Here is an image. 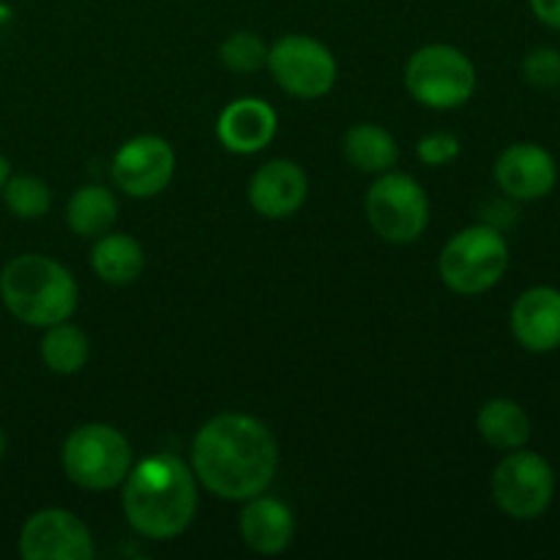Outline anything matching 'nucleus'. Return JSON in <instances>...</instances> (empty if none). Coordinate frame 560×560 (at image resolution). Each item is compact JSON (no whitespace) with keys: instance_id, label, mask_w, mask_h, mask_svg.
I'll return each instance as SVG.
<instances>
[{"instance_id":"nucleus-1","label":"nucleus","mask_w":560,"mask_h":560,"mask_svg":"<svg viewBox=\"0 0 560 560\" xmlns=\"http://www.w3.org/2000/svg\"><path fill=\"white\" fill-rule=\"evenodd\" d=\"M277 468V438L255 416L219 413L191 441V470L224 501H249L266 492Z\"/></svg>"},{"instance_id":"nucleus-2","label":"nucleus","mask_w":560,"mask_h":560,"mask_svg":"<svg viewBox=\"0 0 560 560\" xmlns=\"http://www.w3.org/2000/svg\"><path fill=\"white\" fill-rule=\"evenodd\" d=\"M124 514L131 528L153 541L184 534L197 512V481L175 454H153L124 479Z\"/></svg>"},{"instance_id":"nucleus-3","label":"nucleus","mask_w":560,"mask_h":560,"mask_svg":"<svg viewBox=\"0 0 560 560\" xmlns=\"http://www.w3.org/2000/svg\"><path fill=\"white\" fill-rule=\"evenodd\" d=\"M0 299L20 323L33 328H49L74 315V277L66 266L47 255H20L0 271Z\"/></svg>"},{"instance_id":"nucleus-4","label":"nucleus","mask_w":560,"mask_h":560,"mask_svg":"<svg viewBox=\"0 0 560 560\" xmlns=\"http://www.w3.org/2000/svg\"><path fill=\"white\" fill-rule=\"evenodd\" d=\"M509 268V244L490 224L465 228L443 246L438 271L443 284L459 295H479L495 288Z\"/></svg>"},{"instance_id":"nucleus-5","label":"nucleus","mask_w":560,"mask_h":560,"mask_svg":"<svg viewBox=\"0 0 560 560\" xmlns=\"http://www.w3.org/2000/svg\"><path fill=\"white\" fill-rule=\"evenodd\" d=\"M66 476L82 490L104 492L124 485L131 470V446L115 427L82 424L69 432L60 452Z\"/></svg>"},{"instance_id":"nucleus-6","label":"nucleus","mask_w":560,"mask_h":560,"mask_svg":"<svg viewBox=\"0 0 560 560\" xmlns=\"http://www.w3.org/2000/svg\"><path fill=\"white\" fill-rule=\"evenodd\" d=\"M405 88L424 107H463L476 91V66L452 44H427L405 63Z\"/></svg>"},{"instance_id":"nucleus-7","label":"nucleus","mask_w":560,"mask_h":560,"mask_svg":"<svg viewBox=\"0 0 560 560\" xmlns=\"http://www.w3.org/2000/svg\"><path fill=\"white\" fill-rule=\"evenodd\" d=\"M366 222L388 244H413L430 224V197L405 173H381L366 191Z\"/></svg>"},{"instance_id":"nucleus-8","label":"nucleus","mask_w":560,"mask_h":560,"mask_svg":"<svg viewBox=\"0 0 560 560\" xmlns=\"http://www.w3.org/2000/svg\"><path fill=\"white\" fill-rule=\"evenodd\" d=\"M492 498L506 517L528 523L550 509L556 495V474L536 452L514 448L492 470Z\"/></svg>"},{"instance_id":"nucleus-9","label":"nucleus","mask_w":560,"mask_h":560,"mask_svg":"<svg viewBox=\"0 0 560 560\" xmlns=\"http://www.w3.org/2000/svg\"><path fill=\"white\" fill-rule=\"evenodd\" d=\"M266 66L273 82L290 96L320 98L337 82V60L331 49L304 33H288L268 47Z\"/></svg>"},{"instance_id":"nucleus-10","label":"nucleus","mask_w":560,"mask_h":560,"mask_svg":"<svg viewBox=\"0 0 560 560\" xmlns=\"http://www.w3.org/2000/svg\"><path fill=\"white\" fill-rule=\"evenodd\" d=\"M20 556L25 560H93L91 530L66 509H42L20 530Z\"/></svg>"},{"instance_id":"nucleus-11","label":"nucleus","mask_w":560,"mask_h":560,"mask_svg":"<svg viewBox=\"0 0 560 560\" xmlns=\"http://www.w3.org/2000/svg\"><path fill=\"white\" fill-rule=\"evenodd\" d=\"M175 175V151L156 135L131 137L113 156V180L129 197H156Z\"/></svg>"},{"instance_id":"nucleus-12","label":"nucleus","mask_w":560,"mask_h":560,"mask_svg":"<svg viewBox=\"0 0 560 560\" xmlns=\"http://www.w3.org/2000/svg\"><path fill=\"white\" fill-rule=\"evenodd\" d=\"M495 180L514 200H539L556 189L558 164L536 142H517L498 156Z\"/></svg>"},{"instance_id":"nucleus-13","label":"nucleus","mask_w":560,"mask_h":560,"mask_svg":"<svg viewBox=\"0 0 560 560\" xmlns=\"http://www.w3.org/2000/svg\"><path fill=\"white\" fill-rule=\"evenodd\" d=\"M310 178L290 159L266 162L249 180V206L266 219H288L304 206Z\"/></svg>"},{"instance_id":"nucleus-14","label":"nucleus","mask_w":560,"mask_h":560,"mask_svg":"<svg viewBox=\"0 0 560 560\" xmlns=\"http://www.w3.org/2000/svg\"><path fill=\"white\" fill-rule=\"evenodd\" d=\"M277 109L271 104L262 102V98L246 96L235 98L233 104L222 109L217 135L228 151L249 156V153H257L271 145V140L277 137Z\"/></svg>"},{"instance_id":"nucleus-15","label":"nucleus","mask_w":560,"mask_h":560,"mask_svg":"<svg viewBox=\"0 0 560 560\" xmlns=\"http://www.w3.org/2000/svg\"><path fill=\"white\" fill-rule=\"evenodd\" d=\"M512 334L530 353H550L560 348V290H525L512 306Z\"/></svg>"},{"instance_id":"nucleus-16","label":"nucleus","mask_w":560,"mask_h":560,"mask_svg":"<svg viewBox=\"0 0 560 560\" xmlns=\"http://www.w3.org/2000/svg\"><path fill=\"white\" fill-rule=\"evenodd\" d=\"M238 530L244 545L257 556H279L290 547L295 536V517L282 501L268 495H255L246 501L238 517Z\"/></svg>"},{"instance_id":"nucleus-17","label":"nucleus","mask_w":560,"mask_h":560,"mask_svg":"<svg viewBox=\"0 0 560 560\" xmlns=\"http://www.w3.org/2000/svg\"><path fill=\"white\" fill-rule=\"evenodd\" d=\"M91 266L102 282L131 284L145 268V252L131 235L104 233L98 235L96 246H93Z\"/></svg>"},{"instance_id":"nucleus-18","label":"nucleus","mask_w":560,"mask_h":560,"mask_svg":"<svg viewBox=\"0 0 560 560\" xmlns=\"http://www.w3.org/2000/svg\"><path fill=\"white\" fill-rule=\"evenodd\" d=\"M342 153L361 173H388L399 159L394 135L377 124L350 126L342 137Z\"/></svg>"},{"instance_id":"nucleus-19","label":"nucleus","mask_w":560,"mask_h":560,"mask_svg":"<svg viewBox=\"0 0 560 560\" xmlns=\"http://www.w3.org/2000/svg\"><path fill=\"white\" fill-rule=\"evenodd\" d=\"M476 430L490 446L501 452L523 448L530 438V419L514 399H490L476 416Z\"/></svg>"},{"instance_id":"nucleus-20","label":"nucleus","mask_w":560,"mask_h":560,"mask_svg":"<svg viewBox=\"0 0 560 560\" xmlns=\"http://www.w3.org/2000/svg\"><path fill=\"white\" fill-rule=\"evenodd\" d=\"M115 219H118V200L113 191L96 184L77 189L66 206V222L80 238H98L109 233Z\"/></svg>"},{"instance_id":"nucleus-21","label":"nucleus","mask_w":560,"mask_h":560,"mask_svg":"<svg viewBox=\"0 0 560 560\" xmlns=\"http://www.w3.org/2000/svg\"><path fill=\"white\" fill-rule=\"evenodd\" d=\"M88 337L71 323H55L44 331L38 353L55 375H74L88 364Z\"/></svg>"},{"instance_id":"nucleus-22","label":"nucleus","mask_w":560,"mask_h":560,"mask_svg":"<svg viewBox=\"0 0 560 560\" xmlns=\"http://www.w3.org/2000/svg\"><path fill=\"white\" fill-rule=\"evenodd\" d=\"M0 195L16 219H42L52 208V191L36 175H9Z\"/></svg>"},{"instance_id":"nucleus-23","label":"nucleus","mask_w":560,"mask_h":560,"mask_svg":"<svg viewBox=\"0 0 560 560\" xmlns=\"http://www.w3.org/2000/svg\"><path fill=\"white\" fill-rule=\"evenodd\" d=\"M222 63L228 66L230 71H238V74H252V71L262 69L268 60V47L257 33L241 31L233 33V36L224 38L222 49Z\"/></svg>"},{"instance_id":"nucleus-24","label":"nucleus","mask_w":560,"mask_h":560,"mask_svg":"<svg viewBox=\"0 0 560 560\" xmlns=\"http://www.w3.org/2000/svg\"><path fill=\"white\" fill-rule=\"evenodd\" d=\"M523 77L528 80V85L541 88V91L558 88L560 85V52L558 49H550V47L534 49V52L523 60Z\"/></svg>"},{"instance_id":"nucleus-25","label":"nucleus","mask_w":560,"mask_h":560,"mask_svg":"<svg viewBox=\"0 0 560 560\" xmlns=\"http://www.w3.org/2000/svg\"><path fill=\"white\" fill-rule=\"evenodd\" d=\"M416 153L430 167H443V164L459 156V140L454 135H448V131H435V135L421 137L419 145H416Z\"/></svg>"},{"instance_id":"nucleus-26","label":"nucleus","mask_w":560,"mask_h":560,"mask_svg":"<svg viewBox=\"0 0 560 560\" xmlns=\"http://www.w3.org/2000/svg\"><path fill=\"white\" fill-rule=\"evenodd\" d=\"M528 3L530 9H534V14L539 16L545 25L560 31V0H528Z\"/></svg>"},{"instance_id":"nucleus-27","label":"nucleus","mask_w":560,"mask_h":560,"mask_svg":"<svg viewBox=\"0 0 560 560\" xmlns=\"http://www.w3.org/2000/svg\"><path fill=\"white\" fill-rule=\"evenodd\" d=\"M11 25H14V9H11L9 3H3V0H0V42H3Z\"/></svg>"},{"instance_id":"nucleus-28","label":"nucleus","mask_w":560,"mask_h":560,"mask_svg":"<svg viewBox=\"0 0 560 560\" xmlns=\"http://www.w3.org/2000/svg\"><path fill=\"white\" fill-rule=\"evenodd\" d=\"M9 175H11L9 159H5L3 153H0V191H3V186H5V180H9Z\"/></svg>"},{"instance_id":"nucleus-29","label":"nucleus","mask_w":560,"mask_h":560,"mask_svg":"<svg viewBox=\"0 0 560 560\" xmlns=\"http://www.w3.org/2000/svg\"><path fill=\"white\" fill-rule=\"evenodd\" d=\"M3 454H5V435L3 430H0V459H3Z\"/></svg>"}]
</instances>
